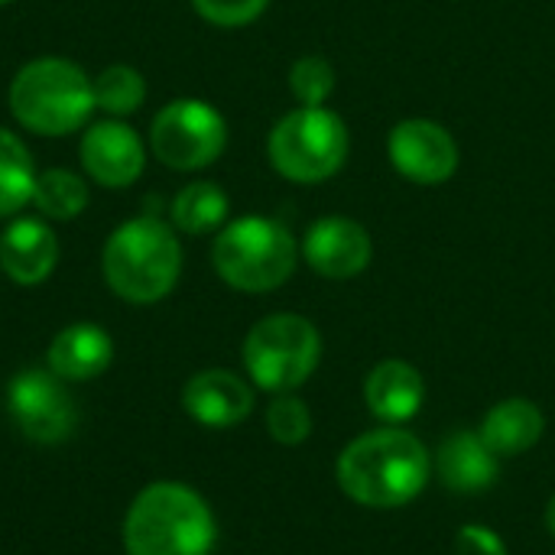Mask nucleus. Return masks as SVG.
<instances>
[{"label": "nucleus", "instance_id": "7", "mask_svg": "<svg viewBox=\"0 0 555 555\" xmlns=\"http://www.w3.org/2000/svg\"><path fill=\"white\" fill-rule=\"evenodd\" d=\"M348 159V127L325 107H299L270 133V163L293 182H322Z\"/></svg>", "mask_w": 555, "mask_h": 555}, {"label": "nucleus", "instance_id": "2", "mask_svg": "<svg viewBox=\"0 0 555 555\" xmlns=\"http://www.w3.org/2000/svg\"><path fill=\"white\" fill-rule=\"evenodd\" d=\"M218 527L202 494L176 481H156L137 494L124 520L130 555H208Z\"/></svg>", "mask_w": 555, "mask_h": 555}, {"label": "nucleus", "instance_id": "25", "mask_svg": "<svg viewBox=\"0 0 555 555\" xmlns=\"http://www.w3.org/2000/svg\"><path fill=\"white\" fill-rule=\"evenodd\" d=\"M192 3L215 26H244L257 20L270 0H192Z\"/></svg>", "mask_w": 555, "mask_h": 555}, {"label": "nucleus", "instance_id": "12", "mask_svg": "<svg viewBox=\"0 0 555 555\" xmlns=\"http://www.w3.org/2000/svg\"><path fill=\"white\" fill-rule=\"evenodd\" d=\"M81 163L94 182L107 189H124L140 179L146 166V150L127 124L101 120L91 124L81 137Z\"/></svg>", "mask_w": 555, "mask_h": 555}, {"label": "nucleus", "instance_id": "4", "mask_svg": "<svg viewBox=\"0 0 555 555\" xmlns=\"http://www.w3.org/2000/svg\"><path fill=\"white\" fill-rule=\"evenodd\" d=\"M94 81L68 59H36L10 85L13 117L42 137L78 130L94 111Z\"/></svg>", "mask_w": 555, "mask_h": 555}, {"label": "nucleus", "instance_id": "20", "mask_svg": "<svg viewBox=\"0 0 555 555\" xmlns=\"http://www.w3.org/2000/svg\"><path fill=\"white\" fill-rule=\"evenodd\" d=\"M36 169L29 150L20 137L0 127V218L16 215L26 202H33Z\"/></svg>", "mask_w": 555, "mask_h": 555}, {"label": "nucleus", "instance_id": "27", "mask_svg": "<svg viewBox=\"0 0 555 555\" xmlns=\"http://www.w3.org/2000/svg\"><path fill=\"white\" fill-rule=\"evenodd\" d=\"M546 527H550V533L555 537V498L550 501V507H546Z\"/></svg>", "mask_w": 555, "mask_h": 555}, {"label": "nucleus", "instance_id": "6", "mask_svg": "<svg viewBox=\"0 0 555 555\" xmlns=\"http://www.w3.org/2000/svg\"><path fill=\"white\" fill-rule=\"evenodd\" d=\"M322 358V338L302 315L280 312L260 319L244 338L247 377L267 393H293L302 387Z\"/></svg>", "mask_w": 555, "mask_h": 555}, {"label": "nucleus", "instance_id": "24", "mask_svg": "<svg viewBox=\"0 0 555 555\" xmlns=\"http://www.w3.org/2000/svg\"><path fill=\"white\" fill-rule=\"evenodd\" d=\"M289 88L293 94L306 104V107H322L335 88V72L325 59L319 55H306L293 65L289 72Z\"/></svg>", "mask_w": 555, "mask_h": 555}, {"label": "nucleus", "instance_id": "11", "mask_svg": "<svg viewBox=\"0 0 555 555\" xmlns=\"http://www.w3.org/2000/svg\"><path fill=\"white\" fill-rule=\"evenodd\" d=\"M302 254L319 276L351 280L367 270L374 257L371 234L351 218H322L309 228Z\"/></svg>", "mask_w": 555, "mask_h": 555}, {"label": "nucleus", "instance_id": "28", "mask_svg": "<svg viewBox=\"0 0 555 555\" xmlns=\"http://www.w3.org/2000/svg\"><path fill=\"white\" fill-rule=\"evenodd\" d=\"M0 3H10V0H0Z\"/></svg>", "mask_w": 555, "mask_h": 555}, {"label": "nucleus", "instance_id": "18", "mask_svg": "<svg viewBox=\"0 0 555 555\" xmlns=\"http://www.w3.org/2000/svg\"><path fill=\"white\" fill-rule=\"evenodd\" d=\"M543 433H546L543 410L520 397L498 403L481 423V439L498 459H514L530 452L543 439Z\"/></svg>", "mask_w": 555, "mask_h": 555}, {"label": "nucleus", "instance_id": "15", "mask_svg": "<svg viewBox=\"0 0 555 555\" xmlns=\"http://www.w3.org/2000/svg\"><path fill=\"white\" fill-rule=\"evenodd\" d=\"M55 260H59L55 234L36 218H20L0 234V267L20 286L42 283L55 270Z\"/></svg>", "mask_w": 555, "mask_h": 555}, {"label": "nucleus", "instance_id": "5", "mask_svg": "<svg viewBox=\"0 0 555 555\" xmlns=\"http://www.w3.org/2000/svg\"><path fill=\"white\" fill-rule=\"evenodd\" d=\"M218 276L241 293H270L296 270V241L273 218L231 221L211 250Z\"/></svg>", "mask_w": 555, "mask_h": 555}, {"label": "nucleus", "instance_id": "23", "mask_svg": "<svg viewBox=\"0 0 555 555\" xmlns=\"http://www.w3.org/2000/svg\"><path fill=\"white\" fill-rule=\"evenodd\" d=\"M267 429L280 446H299L312 433V413L299 397L280 393L267 410Z\"/></svg>", "mask_w": 555, "mask_h": 555}, {"label": "nucleus", "instance_id": "10", "mask_svg": "<svg viewBox=\"0 0 555 555\" xmlns=\"http://www.w3.org/2000/svg\"><path fill=\"white\" fill-rule=\"evenodd\" d=\"M387 153L397 172L420 185H439L459 169V143L433 120H403L387 140Z\"/></svg>", "mask_w": 555, "mask_h": 555}, {"label": "nucleus", "instance_id": "26", "mask_svg": "<svg viewBox=\"0 0 555 555\" xmlns=\"http://www.w3.org/2000/svg\"><path fill=\"white\" fill-rule=\"evenodd\" d=\"M455 553L507 555V546H504V540H501L491 527H485V524H468V527H462V530H459V537H455Z\"/></svg>", "mask_w": 555, "mask_h": 555}, {"label": "nucleus", "instance_id": "13", "mask_svg": "<svg viewBox=\"0 0 555 555\" xmlns=\"http://www.w3.org/2000/svg\"><path fill=\"white\" fill-rule=\"evenodd\" d=\"M185 413L208 429H231L254 410V390L231 371H202L182 390Z\"/></svg>", "mask_w": 555, "mask_h": 555}, {"label": "nucleus", "instance_id": "19", "mask_svg": "<svg viewBox=\"0 0 555 555\" xmlns=\"http://www.w3.org/2000/svg\"><path fill=\"white\" fill-rule=\"evenodd\" d=\"M228 195L215 182H192L172 198V224L185 234H208L228 218Z\"/></svg>", "mask_w": 555, "mask_h": 555}, {"label": "nucleus", "instance_id": "16", "mask_svg": "<svg viewBox=\"0 0 555 555\" xmlns=\"http://www.w3.org/2000/svg\"><path fill=\"white\" fill-rule=\"evenodd\" d=\"M439 481L455 494H481L494 488L501 459L488 449L481 433H455L439 446L436 455Z\"/></svg>", "mask_w": 555, "mask_h": 555}, {"label": "nucleus", "instance_id": "22", "mask_svg": "<svg viewBox=\"0 0 555 555\" xmlns=\"http://www.w3.org/2000/svg\"><path fill=\"white\" fill-rule=\"evenodd\" d=\"M143 98H146V81L130 65H111L94 78V104L114 117L140 111Z\"/></svg>", "mask_w": 555, "mask_h": 555}, {"label": "nucleus", "instance_id": "8", "mask_svg": "<svg viewBox=\"0 0 555 555\" xmlns=\"http://www.w3.org/2000/svg\"><path fill=\"white\" fill-rule=\"evenodd\" d=\"M150 143L159 163H166L169 169L192 172L211 166L224 153L228 124L208 101L179 98L156 114Z\"/></svg>", "mask_w": 555, "mask_h": 555}, {"label": "nucleus", "instance_id": "1", "mask_svg": "<svg viewBox=\"0 0 555 555\" xmlns=\"http://www.w3.org/2000/svg\"><path fill=\"white\" fill-rule=\"evenodd\" d=\"M338 488L361 507L393 511L416 501L429 478V452L426 446L400 429H374L358 436L335 465Z\"/></svg>", "mask_w": 555, "mask_h": 555}, {"label": "nucleus", "instance_id": "9", "mask_svg": "<svg viewBox=\"0 0 555 555\" xmlns=\"http://www.w3.org/2000/svg\"><path fill=\"white\" fill-rule=\"evenodd\" d=\"M52 371H23L10 380L7 410L16 429L42 446H55L75 429V406Z\"/></svg>", "mask_w": 555, "mask_h": 555}, {"label": "nucleus", "instance_id": "14", "mask_svg": "<svg viewBox=\"0 0 555 555\" xmlns=\"http://www.w3.org/2000/svg\"><path fill=\"white\" fill-rule=\"evenodd\" d=\"M426 400L423 374L406 361H380L364 380V403L384 426L410 423Z\"/></svg>", "mask_w": 555, "mask_h": 555}, {"label": "nucleus", "instance_id": "17", "mask_svg": "<svg viewBox=\"0 0 555 555\" xmlns=\"http://www.w3.org/2000/svg\"><path fill=\"white\" fill-rule=\"evenodd\" d=\"M111 358H114L111 335L91 322L62 328L49 345V371L62 380H91L107 371Z\"/></svg>", "mask_w": 555, "mask_h": 555}, {"label": "nucleus", "instance_id": "3", "mask_svg": "<svg viewBox=\"0 0 555 555\" xmlns=\"http://www.w3.org/2000/svg\"><path fill=\"white\" fill-rule=\"evenodd\" d=\"M107 286L127 302H159L182 273V250L169 224L159 218L124 221L104 244Z\"/></svg>", "mask_w": 555, "mask_h": 555}, {"label": "nucleus", "instance_id": "21", "mask_svg": "<svg viewBox=\"0 0 555 555\" xmlns=\"http://www.w3.org/2000/svg\"><path fill=\"white\" fill-rule=\"evenodd\" d=\"M33 202L42 215H49L55 221H68L85 211L88 185L68 169H46L42 176H36Z\"/></svg>", "mask_w": 555, "mask_h": 555}]
</instances>
